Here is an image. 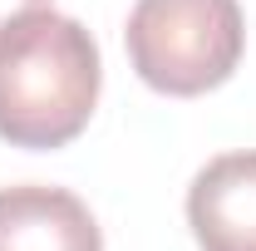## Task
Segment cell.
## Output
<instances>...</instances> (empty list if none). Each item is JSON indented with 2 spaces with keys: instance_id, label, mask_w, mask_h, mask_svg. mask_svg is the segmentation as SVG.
<instances>
[{
  "instance_id": "cell-1",
  "label": "cell",
  "mask_w": 256,
  "mask_h": 251,
  "mask_svg": "<svg viewBox=\"0 0 256 251\" xmlns=\"http://www.w3.org/2000/svg\"><path fill=\"white\" fill-rule=\"evenodd\" d=\"M98 44L79 20L34 10L0 34V138L15 148L74 143L98 104Z\"/></svg>"
},
{
  "instance_id": "cell-2",
  "label": "cell",
  "mask_w": 256,
  "mask_h": 251,
  "mask_svg": "<svg viewBox=\"0 0 256 251\" xmlns=\"http://www.w3.org/2000/svg\"><path fill=\"white\" fill-rule=\"evenodd\" d=\"M124 44L148 89L197 98L232 79L242 64L246 25L236 0H138Z\"/></svg>"
},
{
  "instance_id": "cell-3",
  "label": "cell",
  "mask_w": 256,
  "mask_h": 251,
  "mask_svg": "<svg viewBox=\"0 0 256 251\" xmlns=\"http://www.w3.org/2000/svg\"><path fill=\"white\" fill-rule=\"evenodd\" d=\"M188 226L202 251H256V153H222L192 178Z\"/></svg>"
},
{
  "instance_id": "cell-4",
  "label": "cell",
  "mask_w": 256,
  "mask_h": 251,
  "mask_svg": "<svg viewBox=\"0 0 256 251\" xmlns=\"http://www.w3.org/2000/svg\"><path fill=\"white\" fill-rule=\"evenodd\" d=\"M0 251H104L94 212L64 188H0Z\"/></svg>"
},
{
  "instance_id": "cell-5",
  "label": "cell",
  "mask_w": 256,
  "mask_h": 251,
  "mask_svg": "<svg viewBox=\"0 0 256 251\" xmlns=\"http://www.w3.org/2000/svg\"><path fill=\"white\" fill-rule=\"evenodd\" d=\"M50 0H0V34L10 30L15 20H25V15H34V10H44Z\"/></svg>"
}]
</instances>
